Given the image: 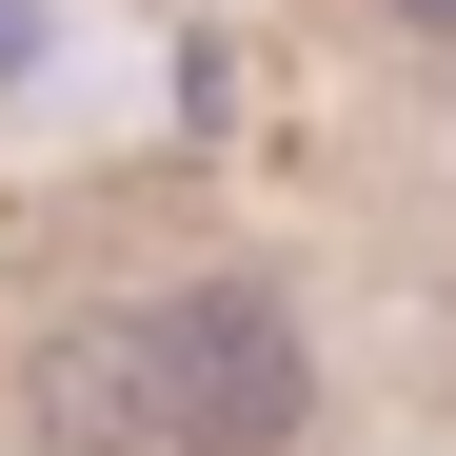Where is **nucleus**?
I'll return each instance as SVG.
<instances>
[{
  "label": "nucleus",
  "mask_w": 456,
  "mask_h": 456,
  "mask_svg": "<svg viewBox=\"0 0 456 456\" xmlns=\"http://www.w3.org/2000/svg\"><path fill=\"white\" fill-rule=\"evenodd\" d=\"M60 417L80 436H159V456H278L318 417V377H297V318L239 278L159 297V318H119V357H60Z\"/></svg>",
  "instance_id": "obj_1"
},
{
  "label": "nucleus",
  "mask_w": 456,
  "mask_h": 456,
  "mask_svg": "<svg viewBox=\"0 0 456 456\" xmlns=\"http://www.w3.org/2000/svg\"><path fill=\"white\" fill-rule=\"evenodd\" d=\"M0 60H20V0H0Z\"/></svg>",
  "instance_id": "obj_2"
},
{
  "label": "nucleus",
  "mask_w": 456,
  "mask_h": 456,
  "mask_svg": "<svg viewBox=\"0 0 456 456\" xmlns=\"http://www.w3.org/2000/svg\"><path fill=\"white\" fill-rule=\"evenodd\" d=\"M417 20H436V40H456V0H417Z\"/></svg>",
  "instance_id": "obj_3"
}]
</instances>
